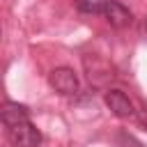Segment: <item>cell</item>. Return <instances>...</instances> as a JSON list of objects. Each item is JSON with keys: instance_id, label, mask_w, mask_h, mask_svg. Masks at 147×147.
I'll return each instance as SVG.
<instances>
[{"instance_id": "1", "label": "cell", "mask_w": 147, "mask_h": 147, "mask_svg": "<svg viewBox=\"0 0 147 147\" xmlns=\"http://www.w3.org/2000/svg\"><path fill=\"white\" fill-rule=\"evenodd\" d=\"M48 83L57 94H76L78 92V76L69 67H57L48 74Z\"/></svg>"}, {"instance_id": "2", "label": "cell", "mask_w": 147, "mask_h": 147, "mask_svg": "<svg viewBox=\"0 0 147 147\" xmlns=\"http://www.w3.org/2000/svg\"><path fill=\"white\" fill-rule=\"evenodd\" d=\"M9 140L14 147H37L41 142V133L32 122H21L9 126Z\"/></svg>"}, {"instance_id": "3", "label": "cell", "mask_w": 147, "mask_h": 147, "mask_svg": "<svg viewBox=\"0 0 147 147\" xmlns=\"http://www.w3.org/2000/svg\"><path fill=\"white\" fill-rule=\"evenodd\" d=\"M106 106L110 108L113 115L117 117H131L133 115V103L129 101V96L119 90H108L106 92Z\"/></svg>"}, {"instance_id": "4", "label": "cell", "mask_w": 147, "mask_h": 147, "mask_svg": "<svg viewBox=\"0 0 147 147\" xmlns=\"http://www.w3.org/2000/svg\"><path fill=\"white\" fill-rule=\"evenodd\" d=\"M103 16H106V21H108L113 28H126V25H131V21H133L131 11H129L124 5L113 2V0L103 5Z\"/></svg>"}, {"instance_id": "5", "label": "cell", "mask_w": 147, "mask_h": 147, "mask_svg": "<svg viewBox=\"0 0 147 147\" xmlns=\"http://www.w3.org/2000/svg\"><path fill=\"white\" fill-rule=\"evenodd\" d=\"M28 115H30V110H28V106H23V103L7 101V103L2 106V122H5L7 126H16V124H21V122H28Z\"/></svg>"}, {"instance_id": "6", "label": "cell", "mask_w": 147, "mask_h": 147, "mask_svg": "<svg viewBox=\"0 0 147 147\" xmlns=\"http://www.w3.org/2000/svg\"><path fill=\"white\" fill-rule=\"evenodd\" d=\"M103 5L101 0H78V9L85 14H103Z\"/></svg>"}, {"instance_id": "7", "label": "cell", "mask_w": 147, "mask_h": 147, "mask_svg": "<svg viewBox=\"0 0 147 147\" xmlns=\"http://www.w3.org/2000/svg\"><path fill=\"white\" fill-rule=\"evenodd\" d=\"M145 28H147V21H145Z\"/></svg>"}]
</instances>
